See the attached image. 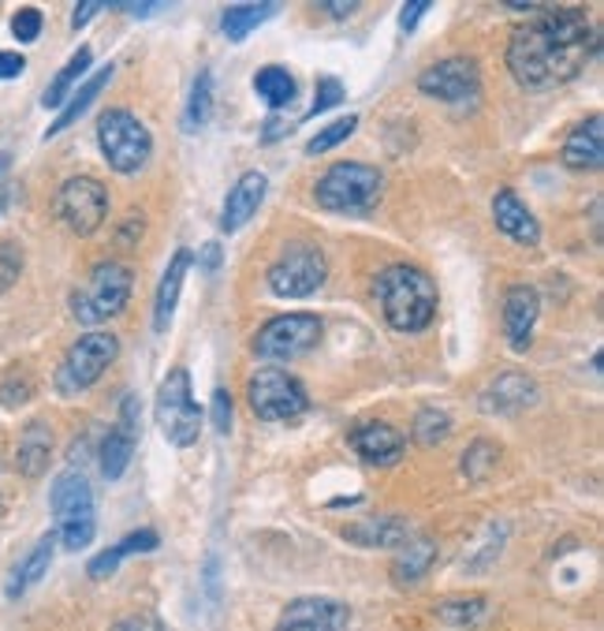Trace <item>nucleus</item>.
I'll use <instances>...</instances> for the list:
<instances>
[{
	"mask_svg": "<svg viewBox=\"0 0 604 631\" xmlns=\"http://www.w3.org/2000/svg\"><path fill=\"white\" fill-rule=\"evenodd\" d=\"M597 53V31L574 8H549L515 26L507 42V71L526 90H552L579 79Z\"/></svg>",
	"mask_w": 604,
	"mask_h": 631,
	"instance_id": "1",
	"label": "nucleus"
},
{
	"mask_svg": "<svg viewBox=\"0 0 604 631\" xmlns=\"http://www.w3.org/2000/svg\"><path fill=\"white\" fill-rule=\"evenodd\" d=\"M377 303L395 333H422L437 318V285L418 266H389L377 277Z\"/></svg>",
	"mask_w": 604,
	"mask_h": 631,
	"instance_id": "2",
	"label": "nucleus"
},
{
	"mask_svg": "<svg viewBox=\"0 0 604 631\" xmlns=\"http://www.w3.org/2000/svg\"><path fill=\"white\" fill-rule=\"evenodd\" d=\"M49 508L56 520V542L68 553H82L98 534L93 516V489L82 471H64L49 489Z\"/></svg>",
	"mask_w": 604,
	"mask_h": 631,
	"instance_id": "3",
	"label": "nucleus"
},
{
	"mask_svg": "<svg viewBox=\"0 0 604 631\" xmlns=\"http://www.w3.org/2000/svg\"><path fill=\"white\" fill-rule=\"evenodd\" d=\"M381 191H384L381 168L362 162H339L317 180L314 199L328 213H366L377 206Z\"/></svg>",
	"mask_w": 604,
	"mask_h": 631,
	"instance_id": "4",
	"label": "nucleus"
},
{
	"mask_svg": "<svg viewBox=\"0 0 604 631\" xmlns=\"http://www.w3.org/2000/svg\"><path fill=\"white\" fill-rule=\"evenodd\" d=\"M131 288H135V273L124 262H101L93 266L87 288H79L71 296V314L79 325H101L109 318H116L127 307Z\"/></svg>",
	"mask_w": 604,
	"mask_h": 631,
	"instance_id": "5",
	"label": "nucleus"
},
{
	"mask_svg": "<svg viewBox=\"0 0 604 631\" xmlns=\"http://www.w3.org/2000/svg\"><path fill=\"white\" fill-rule=\"evenodd\" d=\"M154 411H157V427L165 433L168 445L191 449L194 441L202 438V408L194 403L191 374H187L183 366L168 370V378L160 381Z\"/></svg>",
	"mask_w": 604,
	"mask_h": 631,
	"instance_id": "6",
	"label": "nucleus"
},
{
	"mask_svg": "<svg viewBox=\"0 0 604 631\" xmlns=\"http://www.w3.org/2000/svg\"><path fill=\"white\" fill-rule=\"evenodd\" d=\"M98 146H101V154H105L109 168H116V173H124V176L146 168L149 154H154V139H149L146 124L127 109H105V112H101Z\"/></svg>",
	"mask_w": 604,
	"mask_h": 631,
	"instance_id": "7",
	"label": "nucleus"
},
{
	"mask_svg": "<svg viewBox=\"0 0 604 631\" xmlns=\"http://www.w3.org/2000/svg\"><path fill=\"white\" fill-rule=\"evenodd\" d=\"M116 352H120V341L112 333L79 336V341L68 347L64 363L56 366V378H53L56 392H60V397H79V392L93 389V385L101 381V374L112 366V359H116Z\"/></svg>",
	"mask_w": 604,
	"mask_h": 631,
	"instance_id": "8",
	"label": "nucleus"
},
{
	"mask_svg": "<svg viewBox=\"0 0 604 631\" xmlns=\"http://www.w3.org/2000/svg\"><path fill=\"white\" fill-rule=\"evenodd\" d=\"M328 262L314 243H291V247L272 262L269 288L280 299H306L325 285Z\"/></svg>",
	"mask_w": 604,
	"mask_h": 631,
	"instance_id": "9",
	"label": "nucleus"
},
{
	"mask_svg": "<svg viewBox=\"0 0 604 631\" xmlns=\"http://www.w3.org/2000/svg\"><path fill=\"white\" fill-rule=\"evenodd\" d=\"M247 397H250L254 416L261 422H291V419L306 416V408H310L306 389H302L288 370H272V366L254 374L247 385Z\"/></svg>",
	"mask_w": 604,
	"mask_h": 631,
	"instance_id": "10",
	"label": "nucleus"
},
{
	"mask_svg": "<svg viewBox=\"0 0 604 631\" xmlns=\"http://www.w3.org/2000/svg\"><path fill=\"white\" fill-rule=\"evenodd\" d=\"M317 341H321L317 314H306V310H302V314H280L258 329V336H254V355L272 359V363H288V359L306 355L310 347H317Z\"/></svg>",
	"mask_w": 604,
	"mask_h": 631,
	"instance_id": "11",
	"label": "nucleus"
},
{
	"mask_svg": "<svg viewBox=\"0 0 604 631\" xmlns=\"http://www.w3.org/2000/svg\"><path fill=\"white\" fill-rule=\"evenodd\" d=\"M56 217L75 235H93L109 217V191L93 176H71L68 184L56 191Z\"/></svg>",
	"mask_w": 604,
	"mask_h": 631,
	"instance_id": "12",
	"label": "nucleus"
},
{
	"mask_svg": "<svg viewBox=\"0 0 604 631\" xmlns=\"http://www.w3.org/2000/svg\"><path fill=\"white\" fill-rule=\"evenodd\" d=\"M418 90L426 98L448 101V106H470L481 90V71L467 56H448L418 75Z\"/></svg>",
	"mask_w": 604,
	"mask_h": 631,
	"instance_id": "13",
	"label": "nucleus"
},
{
	"mask_svg": "<svg viewBox=\"0 0 604 631\" xmlns=\"http://www.w3.org/2000/svg\"><path fill=\"white\" fill-rule=\"evenodd\" d=\"M135 445H138V400L124 397L116 427L101 441V475H105L109 483L124 478V471L131 467V456H135Z\"/></svg>",
	"mask_w": 604,
	"mask_h": 631,
	"instance_id": "14",
	"label": "nucleus"
},
{
	"mask_svg": "<svg viewBox=\"0 0 604 631\" xmlns=\"http://www.w3.org/2000/svg\"><path fill=\"white\" fill-rule=\"evenodd\" d=\"M351 609L336 598H295L280 617L277 631H347Z\"/></svg>",
	"mask_w": 604,
	"mask_h": 631,
	"instance_id": "15",
	"label": "nucleus"
},
{
	"mask_svg": "<svg viewBox=\"0 0 604 631\" xmlns=\"http://www.w3.org/2000/svg\"><path fill=\"white\" fill-rule=\"evenodd\" d=\"M478 403L485 416H515V411L534 408L537 403V385L530 374L504 370L485 385V392L478 397Z\"/></svg>",
	"mask_w": 604,
	"mask_h": 631,
	"instance_id": "16",
	"label": "nucleus"
},
{
	"mask_svg": "<svg viewBox=\"0 0 604 631\" xmlns=\"http://www.w3.org/2000/svg\"><path fill=\"white\" fill-rule=\"evenodd\" d=\"M351 449L370 467H395L407 452V438L389 422H362L358 430H351Z\"/></svg>",
	"mask_w": 604,
	"mask_h": 631,
	"instance_id": "17",
	"label": "nucleus"
},
{
	"mask_svg": "<svg viewBox=\"0 0 604 631\" xmlns=\"http://www.w3.org/2000/svg\"><path fill=\"white\" fill-rule=\"evenodd\" d=\"M537 318H541V299L530 285H512L504 296V336L512 352H526L534 341Z\"/></svg>",
	"mask_w": 604,
	"mask_h": 631,
	"instance_id": "18",
	"label": "nucleus"
},
{
	"mask_svg": "<svg viewBox=\"0 0 604 631\" xmlns=\"http://www.w3.org/2000/svg\"><path fill=\"white\" fill-rule=\"evenodd\" d=\"M563 165L571 173H601L604 165V117L593 112L590 120H582L579 128L563 143Z\"/></svg>",
	"mask_w": 604,
	"mask_h": 631,
	"instance_id": "19",
	"label": "nucleus"
},
{
	"mask_svg": "<svg viewBox=\"0 0 604 631\" xmlns=\"http://www.w3.org/2000/svg\"><path fill=\"white\" fill-rule=\"evenodd\" d=\"M266 191H269V180L266 173H247L239 176V184L228 191V199H224V210H221V232H239L243 224L250 221L254 213L261 210V202H266Z\"/></svg>",
	"mask_w": 604,
	"mask_h": 631,
	"instance_id": "20",
	"label": "nucleus"
},
{
	"mask_svg": "<svg viewBox=\"0 0 604 631\" xmlns=\"http://www.w3.org/2000/svg\"><path fill=\"white\" fill-rule=\"evenodd\" d=\"M493 221H496V229L507 235V240L523 243V247H534V243L541 240V224H537V217L526 210V202L518 199L515 191H496Z\"/></svg>",
	"mask_w": 604,
	"mask_h": 631,
	"instance_id": "21",
	"label": "nucleus"
},
{
	"mask_svg": "<svg viewBox=\"0 0 604 631\" xmlns=\"http://www.w3.org/2000/svg\"><path fill=\"white\" fill-rule=\"evenodd\" d=\"M53 553H56V531L49 534H42L34 545H31V553L26 557H19V564L12 568V576H8V587H4V595L8 598H23L26 590L37 587L42 583V576L49 572V564H53Z\"/></svg>",
	"mask_w": 604,
	"mask_h": 631,
	"instance_id": "22",
	"label": "nucleus"
},
{
	"mask_svg": "<svg viewBox=\"0 0 604 631\" xmlns=\"http://www.w3.org/2000/svg\"><path fill=\"white\" fill-rule=\"evenodd\" d=\"M194 254L191 251H176L172 262H168L165 277H160V288H157V299H154V329L165 333L176 318V303H179V291H183V280H187V269H191Z\"/></svg>",
	"mask_w": 604,
	"mask_h": 631,
	"instance_id": "23",
	"label": "nucleus"
},
{
	"mask_svg": "<svg viewBox=\"0 0 604 631\" xmlns=\"http://www.w3.org/2000/svg\"><path fill=\"white\" fill-rule=\"evenodd\" d=\"M49 456H53V430H49V422L31 419L23 427V433H19V449H15L19 475L37 478L45 467H49Z\"/></svg>",
	"mask_w": 604,
	"mask_h": 631,
	"instance_id": "24",
	"label": "nucleus"
},
{
	"mask_svg": "<svg viewBox=\"0 0 604 631\" xmlns=\"http://www.w3.org/2000/svg\"><path fill=\"white\" fill-rule=\"evenodd\" d=\"M347 539L358 545H370V550H400V545H407L414 539V531L400 516H381V520L347 527Z\"/></svg>",
	"mask_w": 604,
	"mask_h": 631,
	"instance_id": "25",
	"label": "nucleus"
},
{
	"mask_svg": "<svg viewBox=\"0 0 604 631\" xmlns=\"http://www.w3.org/2000/svg\"><path fill=\"white\" fill-rule=\"evenodd\" d=\"M157 545H160L157 531H149V527H138L135 534H127L124 542H116V545H109V550H101L98 557H93V561L87 564L90 579H105V576H112V572H116L127 557H135V553H149V550H157Z\"/></svg>",
	"mask_w": 604,
	"mask_h": 631,
	"instance_id": "26",
	"label": "nucleus"
},
{
	"mask_svg": "<svg viewBox=\"0 0 604 631\" xmlns=\"http://www.w3.org/2000/svg\"><path fill=\"white\" fill-rule=\"evenodd\" d=\"M109 79H112V64H101V68L93 71L90 79L82 82V87L75 90L68 101H64V112L49 124V131H45V139H56V135H60V131H68V128L75 124V120H79L82 112H87V109L93 106V101H98V93L109 87Z\"/></svg>",
	"mask_w": 604,
	"mask_h": 631,
	"instance_id": "27",
	"label": "nucleus"
},
{
	"mask_svg": "<svg viewBox=\"0 0 604 631\" xmlns=\"http://www.w3.org/2000/svg\"><path fill=\"white\" fill-rule=\"evenodd\" d=\"M433 561H437V542L411 539L407 545H400V557L392 564V579L400 587H411V583H418L433 568Z\"/></svg>",
	"mask_w": 604,
	"mask_h": 631,
	"instance_id": "28",
	"label": "nucleus"
},
{
	"mask_svg": "<svg viewBox=\"0 0 604 631\" xmlns=\"http://www.w3.org/2000/svg\"><path fill=\"white\" fill-rule=\"evenodd\" d=\"M90 64H93V53L87 49V45H82V49L75 53L71 60L64 64L60 71H56V79L49 82V87H45V93H42V106H45V109H60L64 101H68L71 93H75V87H79V79H82V75L90 71Z\"/></svg>",
	"mask_w": 604,
	"mask_h": 631,
	"instance_id": "29",
	"label": "nucleus"
},
{
	"mask_svg": "<svg viewBox=\"0 0 604 631\" xmlns=\"http://www.w3.org/2000/svg\"><path fill=\"white\" fill-rule=\"evenodd\" d=\"M254 90H258V98L266 101L269 109H288L291 101H295V79H291L288 68H277V64H269V68H261L254 75Z\"/></svg>",
	"mask_w": 604,
	"mask_h": 631,
	"instance_id": "30",
	"label": "nucleus"
},
{
	"mask_svg": "<svg viewBox=\"0 0 604 631\" xmlns=\"http://www.w3.org/2000/svg\"><path fill=\"white\" fill-rule=\"evenodd\" d=\"M269 15H277V4H232L221 19V31L228 42H243V37L258 31Z\"/></svg>",
	"mask_w": 604,
	"mask_h": 631,
	"instance_id": "31",
	"label": "nucleus"
},
{
	"mask_svg": "<svg viewBox=\"0 0 604 631\" xmlns=\"http://www.w3.org/2000/svg\"><path fill=\"white\" fill-rule=\"evenodd\" d=\"M210 112H213V75H210V71H198V79H194V87H191V101H187L183 128H187V131L205 128Z\"/></svg>",
	"mask_w": 604,
	"mask_h": 631,
	"instance_id": "32",
	"label": "nucleus"
},
{
	"mask_svg": "<svg viewBox=\"0 0 604 631\" xmlns=\"http://www.w3.org/2000/svg\"><path fill=\"white\" fill-rule=\"evenodd\" d=\"M451 433V419L445 408H422L414 416V441L418 445H440Z\"/></svg>",
	"mask_w": 604,
	"mask_h": 631,
	"instance_id": "33",
	"label": "nucleus"
},
{
	"mask_svg": "<svg viewBox=\"0 0 604 631\" xmlns=\"http://www.w3.org/2000/svg\"><path fill=\"white\" fill-rule=\"evenodd\" d=\"M355 128H358V117H339V120H333V124H328L325 131H317V139H310L306 154H310V157L328 154V150H336L339 143H344V139H351Z\"/></svg>",
	"mask_w": 604,
	"mask_h": 631,
	"instance_id": "34",
	"label": "nucleus"
},
{
	"mask_svg": "<svg viewBox=\"0 0 604 631\" xmlns=\"http://www.w3.org/2000/svg\"><path fill=\"white\" fill-rule=\"evenodd\" d=\"M347 101V90H344V82L333 79V75H321L317 79V98H314V109L306 112V120H314V117H325L328 109H339Z\"/></svg>",
	"mask_w": 604,
	"mask_h": 631,
	"instance_id": "35",
	"label": "nucleus"
},
{
	"mask_svg": "<svg viewBox=\"0 0 604 631\" xmlns=\"http://www.w3.org/2000/svg\"><path fill=\"white\" fill-rule=\"evenodd\" d=\"M19 273H23V247L12 240L0 243V291H8L19 280Z\"/></svg>",
	"mask_w": 604,
	"mask_h": 631,
	"instance_id": "36",
	"label": "nucleus"
},
{
	"mask_svg": "<svg viewBox=\"0 0 604 631\" xmlns=\"http://www.w3.org/2000/svg\"><path fill=\"white\" fill-rule=\"evenodd\" d=\"M440 617L448 620V624H474V620L485 613V601L481 598H470V601H445V606L437 609Z\"/></svg>",
	"mask_w": 604,
	"mask_h": 631,
	"instance_id": "37",
	"label": "nucleus"
},
{
	"mask_svg": "<svg viewBox=\"0 0 604 631\" xmlns=\"http://www.w3.org/2000/svg\"><path fill=\"white\" fill-rule=\"evenodd\" d=\"M489 467H496V449L489 445V441H474V449L462 456V471H467L470 478H481Z\"/></svg>",
	"mask_w": 604,
	"mask_h": 631,
	"instance_id": "38",
	"label": "nucleus"
},
{
	"mask_svg": "<svg viewBox=\"0 0 604 631\" xmlns=\"http://www.w3.org/2000/svg\"><path fill=\"white\" fill-rule=\"evenodd\" d=\"M12 34H15V42H23V45L37 42V34H42V12H37V8H19L12 15Z\"/></svg>",
	"mask_w": 604,
	"mask_h": 631,
	"instance_id": "39",
	"label": "nucleus"
},
{
	"mask_svg": "<svg viewBox=\"0 0 604 631\" xmlns=\"http://www.w3.org/2000/svg\"><path fill=\"white\" fill-rule=\"evenodd\" d=\"M34 392L31 378H23V374H8L4 385H0V408H19V403H26Z\"/></svg>",
	"mask_w": 604,
	"mask_h": 631,
	"instance_id": "40",
	"label": "nucleus"
},
{
	"mask_svg": "<svg viewBox=\"0 0 604 631\" xmlns=\"http://www.w3.org/2000/svg\"><path fill=\"white\" fill-rule=\"evenodd\" d=\"M210 416H213V430L216 433H228L232 430V397H228V389H216L213 392Z\"/></svg>",
	"mask_w": 604,
	"mask_h": 631,
	"instance_id": "41",
	"label": "nucleus"
},
{
	"mask_svg": "<svg viewBox=\"0 0 604 631\" xmlns=\"http://www.w3.org/2000/svg\"><path fill=\"white\" fill-rule=\"evenodd\" d=\"M429 8H433L429 0H414V4H403V12H400V31H403V34H411L414 26L422 23V15H426Z\"/></svg>",
	"mask_w": 604,
	"mask_h": 631,
	"instance_id": "42",
	"label": "nucleus"
},
{
	"mask_svg": "<svg viewBox=\"0 0 604 631\" xmlns=\"http://www.w3.org/2000/svg\"><path fill=\"white\" fill-rule=\"evenodd\" d=\"M26 68V60H23V53H12V49H0V82H8V79H19Z\"/></svg>",
	"mask_w": 604,
	"mask_h": 631,
	"instance_id": "43",
	"label": "nucleus"
},
{
	"mask_svg": "<svg viewBox=\"0 0 604 631\" xmlns=\"http://www.w3.org/2000/svg\"><path fill=\"white\" fill-rule=\"evenodd\" d=\"M98 12H101L98 0H87V4H79V8H75V15H71V31H82V26H87Z\"/></svg>",
	"mask_w": 604,
	"mask_h": 631,
	"instance_id": "44",
	"label": "nucleus"
},
{
	"mask_svg": "<svg viewBox=\"0 0 604 631\" xmlns=\"http://www.w3.org/2000/svg\"><path fill=\"white\" fill-rule=\"evenodd\" d=\"M321 12L336 15V19H347V15L358 12V4H355V0H347V4H344V0H328V4H321Z\"/></svg>",
	"mask_w": 604,
	"mask_h": 631,
	"instance_id": "45",
	"label": "nucleus"
},
{
	"mask_svg": "<svg viewBox=\"0 0 604 631\" xmlns=\"http://www.w3.org/2000/svg\"><path fill=\"white\" fill-rule=\"evenodd\" d=\"M116 12H127V15H154V12H160V4H112Z\"/></svg>",
	"mask_w": 604,
	"mask_h": 631,
	"instance_id": "46",
	"label": "nucleus"
},
{
	"mask_svg": "<svg viewBox=\"0 0 604 631\" xmlns=\"http://www.w3.org/2000/svg\"><path fill=\"white\" fill-rule=\"evenodd\" d=\"M205 595H210V601L221 598V587H216V561L205 564Z\"/></svg>",
	"mask_w": 604,
	"mask_h": 631,
	"instance_id": "47",
	"label": "nucleus"
},
{
	"mask_svg": "<svg viewBox=\"0 0 604 631\" xmlns=\"http://www.w3.org/2000/svg\"><path fill=\"white\" fill-rule=\"evenodd\" d=\"M202 266H205V269L221 266V247H216V243H205V247H202Z\"/></svg>",
	"mask_w": 604,
	"mask_h": 631,
	"instance_id": "48",
	"label": "nucleus"
},
{
	"mask_svg": "<svg viewBox=\"0 0 604 631\" xmlns=\"http://www.w3.org/2000/svg\"><path fill=\"white\" fill-rule=\"evenodd\" d=\"M112 631H160V628L146 624V620H124V624H116Z\"/></svg>",
	"mask_w": 604,
	"mask_h": 631,
	"instance_id": "49",
	"label": "nucleus"
},
{
	"mask_svg": "<svg viewBox=\"0 0 604 631\" xmlns=\"http://www.w3.org/2000/svg\"><path fill=\"white\" fill-rule=\"evenodd\" d=\"M4 165H8V157H4V154H0V168H4Z\"/></svg>",
	"mask_w": 604,
	"mask_h": 631,
	"instance_id": "50",
	"label": "nucleus"
}]
</instances>
